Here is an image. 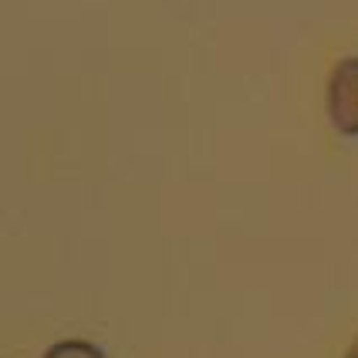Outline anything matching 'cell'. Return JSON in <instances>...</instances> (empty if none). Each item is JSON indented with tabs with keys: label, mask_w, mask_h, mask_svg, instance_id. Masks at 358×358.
<instances>
[{
	"label": "cell",
	"mask_w": 358,
	"mask_h": 358,
	"mask_svg": "<svg viewBox=\"0 0 358 358\" xmlns=\"http://www.w3.org/2000/svg\"><path fill=\"white\" fill-rule=\"evenodd\" d=\"M44 358H105V352L85 338H64V341H55L44 352Z\"/></svg>",
	"instance_id": "obj_2"
},
{
	"label": "cell",
	"mask_w": 358,
	"mask_h": 358,
	"mask_svg": "<svg viewBox=\"0 0 358 358\" xmlns=\"http://www.w3.org/2000/svg\"><path fill=\"white\" fill-rule=\"evenodd\" d=\"M345 358H358V335L352 338V345H348V352H345Z\"/></svg>",
	"instance_id": "obj_3"
},
{
	"label": "cell",
	"mask_w": 358,
	"mask_h": 358,
	"mask_svg": "<svg viewBox=\"0 0 358 358\" xmlns=\"http://www.w3.org/2000/svg\"><path fill=\"white\" fill-rule=\"evenodd\" d=\"M328 119L345 139H358V58H341L328 75Z\"/></svg>",
	"instance_id": "obj_1"
}]
</instances>
